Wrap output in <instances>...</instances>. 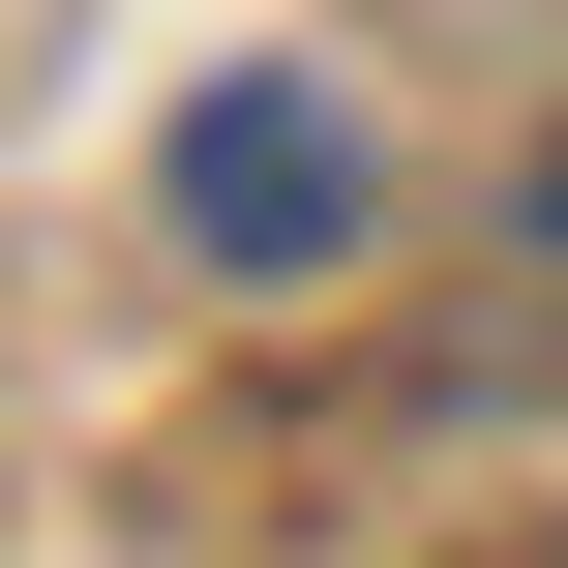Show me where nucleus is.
<instances>
[{
    "label": "nucleus",
    "instance_id": "1",
    "mask_svg": "<svg viewBox=\"0 0 568 568\" xmlns=\"http://www.w3.org/2000/svg\"><path fill=\"white\" fill-rule=\"evenodd\" d=\"M180 240H210V270H329V240H359V120H329V90H210V120H180Z\"/></svg>",
    "mask_w": 568,
    "mask_h": 568
}]
</instances>
